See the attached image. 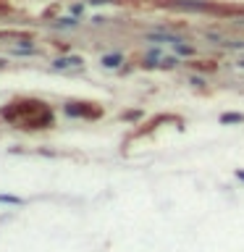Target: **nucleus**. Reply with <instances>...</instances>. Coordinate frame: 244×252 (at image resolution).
Returning a JSON list of instances; mask_svg holds the SVG:
<instances>
[{
  "mask_svg": "<svg viewBox=\"0 0 244 252\" xmlns=\"http://www.w3.org/2000/svg\"><path fill=\"white\" fill-rule=\"evenodd\" d=\"M121 55H118V53H113V55H105V58H102V66H105V68H118V66H121Z\"/></svg>",
  "mask_w": 244,
  "mask_h": 252,
  "instance_id": "obj_3",
  "label": "nucleus"
},
{
  "mask_svg": "<svg viewBox=\"0 0 244 252\" xmlns=\"http://www.w3.org/2000/svg\"><path fill=\"white\" fill-rule=\"evenodd\" d=\"M173 50H176L179 55H194V47H189V45H184V42H173Z\"/></svg>",
  "mask_w": 244,
  "mask_h": 252,
  "instance_id": "obj_5",
  "label": "nucleus"
},
{
  "mask_svg": "<svg viewBox=\"0 0 244 252\" xmlns=\"http://www.w3.org/2000/svg\"><path fill=\"white\" fill-rule=\"evenodd\" d=\"M123 118H126V121H137V118H142V113H139V110H126Z\"/></svg>",
  "mask_w": 244,
  "mask_h": 252,
  "instance_id": "obj_7",
  "label": "nucleus"
},
{
  "mask_svg": "<svg viewBox=\"0 0 244 252\" xmlns=\"http://www.w3.org/2000/svg\"><path fill=\"white\" fill-rule=\"evenodd\" d=\"M192 84H194V87H202L205 79H202V76H192Z\"/></svg>",
  "mask_w": 244,
  "mask_h": 252,
  "instance_id": "obj_9",
  "label": "nucleus"
},
{
  "mask_svg": "<svg viewBox=\"0 0 244 252\" xmlns=\"http://www.w3.org/2000/svg\"><path fill=\"white\" fill-rule=\"evenodd\" d=\"M244 121V113H223L220 116V124H242Z\"/></svg>",
  "mask_w": 244,
  "mask_h": 252,
  "instance_id": "obj_4",
  "label": "nucleus"
},
{
  "mask_svg": "<svg viewBox=\"0 0 244 252\" xmlns=\"http://www.w3.org/2000/svg\"><path fill=\"white\" fill-rule=\"evenodd\" d=\"M82 11H84V5H82V3L71 5V13H74V16H79V13H82Z\"/></svg>",
  "mask_w": 244,
  "mask_h": 252,
  "instance_id": "obj_8",
  "label": "nucleus"
},
{
  "mask_svg": "<svg viewBox=\"0 0 244 252\" xmlns=\"http://www.w3.org/2000/svg\"><path fill=\"white\" fill-rule=\"evenodd\" d=\"M82 63H84V61L79 58V55H68V58H58V61H53V68H58V71H61V68H71V66H76V68H79Z\"/></svg>",
  "mask_w": 244,
  "mask_h": 252,
  "instance_id": "obj_2",
  "label": "nucleus"
},
{
  "mask_svg": "<svg viewBox=\"0 0 244 252\" xmlns=\"http://www.w3.org/2000/svg\"><path fill=\"white\" fill-rule=\"evenodd\" d=\"M94 102H66V116H76V118H97L102 116L100 108H92Z\"/></svg>",
  "mask_w": 244,
  "mask_h": 252,
  "instance_id": "obj_1",
  "label": "nucleus"
},
{
  "mask_svg": "<svg viewBox=\"0 0 244 252\" xmlns=\"http://www.w3.org/2000/svg\"><path fill=\"white\" fill-rule=\"evenodd\" d=\"M236 176H239V179H244V171H239V173H236Z\"/></svg>",
  "mask_w": 244,
  "mask_h": 252,
  "instance_id": "obj_10",
  "label": "nucleus"
},
{
  "mask_svg": "<svg viewBox=\"0 0 244 252\" xmlns=\"http://www.w3.org/2000/svg\"><path fill=\"white\" fill-rule=\"evenodd\" d=\"M236 66H239V68H244V61H239V63H236Z\"/></svg>",
  "mask_w": 244,
  "mask_h": 252,
  "instance_id": "obj_11",
  "label": "nucleus"
},
{
  "mask_svg": "<svg viewBox=\"0 0 244 252\" xmlns=\"http://www.w3.org/2000/svg\"><path fill=\"white\" fill-rule=\"evenodd\" d=\"M0 202H8V205H21L19 197H13V194H0Z\"/></svg>",
  "mask_w": 244,
  "mask_h": 252,
  "instance_id": "obj_6",
  "label": "nucleus"
}]
</instances>
